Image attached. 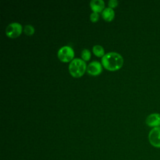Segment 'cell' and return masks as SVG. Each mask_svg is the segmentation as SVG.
Wrapping results in <instances>:
<instances>
[{
	"instance_id": "1",
	"label": "cell",
	"mask_w": 160,
	"mask_h": 160,
	"mask_svg": "<svg viewBox=\"0 0 160 160\" xmlns=\"http://www.w3.org/2000/svg\"><path fill=\"white\" fill-rule=\"evenodd\" d=\"M124 62L122 56L116 52H109L101 59L102 65L109 71H116L120 69Z\"/></svg>"
},
{
	"instance_id": "2",
	"label": "cell",
	"mask_w": 160,
	"mask_h": 160,
	"mask_svg": "<svg viewBox=\"0 0 160 160\" xmlns=\"http://www.w3.org/2000/svg\"><path fill=\"white\" fill-rule=\"evenodd\" d=\"M87 69L85 61L80 58L73 59L69 64L70 74L74 78L82 76Z\"/></svg>"
},
{
	"instance_id": "3",
	"label": "cell",
	"mask_w": 160,
	"mask_h": 160,
	"mask_svg": "<svg viewBox=\"0 0 160 160\" xmlns=\"http://www.w3.org/2000/svg\"><path fill=\"white\" fill-rule=\"evenodd\" d=\"M74 52L69 46H64L58 51V57L62 62H69L73 59Z\"/></svg>"
},
{
	"instance_id": "4",
	"label": "cell",
	"mask_w": 160,
	"mask_h": 160,
	"mask_svg": "<svg viewBox=\"0 0 160 160\" xmlns=\"http://www.w3.org/2000/svg\"><path fill=\"white\" fill-rule=\"evenodd\" d=\"M22 31V25L17 22L9 24L6 28V34L11 38H15L19 36Z\"/></svg>"
},
{
	"instance_id": "5",
	"label": "cell",
	"mask_w": 160,
	"mask_h": 160,
	"mask_svg": "<svg viewBox=\"0 0 160 160\" xmlns=\"http://www.w3.org/2000/svg\"><path fill=\"white\" fill-rule=\"evenodd\" d=\"M150 144L158 148H160V127L152 128L148 135Z\"/></svg>"
},
{
	"instance_id": "6",
	"label": "cell",
	"mask_w": 160,
	"mask_h": 160,
	"mask_svg": "<svg viewBox=\"0 0 160 160\" xmlns=\"http://www.w3.org/2000/svg\"><path fill=\"white\" fill-rule=\"evenodd\" d=\"M86 71L88 74L92 76H97L102 71V64L99 61H93L88 65Z\"/></svg>"
},
{
	"instance_id": "7",
	"label": "cell",
	"mask_w": 160,
	"mask_h": 160,
	"mask_svg": "<svg viewBox=\"0 0 160 160\" xmlns=\"http://www.w3.org/2000/svg\"><path fill=\"white\" fill-rule=\"evenodd\" d=\"M146 123L150 127H160V114L152 113L146 119Z\"/></svg>"
},
{
	"instance_id": "8",
	"label": "cell",
	"mask_w": 160,
	"mask_h": 160,
	"mask_svg": "<svg viewBox=\"0 0 160 160\" xmlns=\"http://www.w3.org/2000/svg\"><path fill=\"white\" fill-rule=\"evenodd\" d=\"M90 7L93 12H102L104 8V2L103 0H92L90 1Z\"/></svg>"
},
{
	"instance_id": "9",
	"label": "cell",
	"mask_w": 160,
	"mask_h": 160,
	"mask_svg": "<svg viewBox=\"0 0 160 160\" xmlns=\"http://www.w3.org/2000/svg\"><path fill=\"white\" fill-rule=\"evenodd\" d=\"M102 18L106 21H111L114 18V11L109 7L105 8L101 13Z\"/></svg>"
},
{
	"instance_id": "10",
	"label": "cell",
	"mask_w": 160,
	"mask_h": 160,
	"mask_svg": "<svg viewBox=\"0 0 160 160\" xmlns=\"http://www.w3.org/2000/svg\"><path fill=\"white\" fill-rule=\"evenodd\" d=\"M92 51L94 54L98 57H103L104 55V49L101 45H94L92 47Z\"/></svg>"
},
{
	"instance_id": "11",
	"label": "cell",
	"mask_w": 160,
	"mask_h": 160,
	"mask_svg": "<svg viewBox=\"0 0 160 160\" xmlns=\"http://www.w3.org/2000/svg\"><path fill=\"white\" fill-rule=\"evenodd\" d=\"M24 32L28 36H31L34 33V28L31 24H27L24 28Z\"/></svg>"
},
{
	"instance_id": "12",
	"label": "cell",
	"mask_w": 160,
	"mask_h": 160,
	"mask_svg": "<svg viewBox=\"0 0 160 160\" xmlns=\"http://www.w3.org/2000/svg\"><path fill=\"white\" fill-rule=\"evenodd\" d=\"M81 58L85 61H88L91 58V52L88 49H84L81 51Z\"/></svg>"
},
{
	"instance_id": "13",
	"label": "cell",
	"mask_w": 160,
	"mask_h": 160,
	"mask_svg": "<svg viewBox=\"0 0 160 160\" xmlns=\"http://www.w3.org/2000/svg\"><path fill=\"white\" fill-rule=\"evenodd\" d=\"M99 18V15L98 14V12H92L91 15H90V19L92 22H96L98 21V19Z\"/></svg>"
},
{
	"instance_id": "14",
	"label": "cell",
	"mask_w": 160,
	"mask_h": 160,
	"mask_svg": "<svg viewBox=\"0 0 160 160\" xmlns=\"http://www.w3.org/2000/svg\"><path fill=\"white\" fill-rule=\"evenodd\" d=\"M118 5V1L117 0H109L108 1V6L109 8H115Z\"/></svg>"
}]
</instances>
